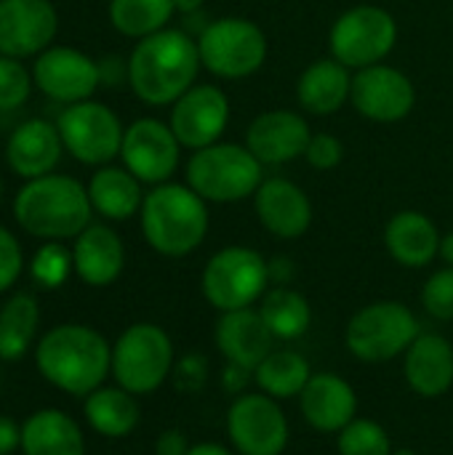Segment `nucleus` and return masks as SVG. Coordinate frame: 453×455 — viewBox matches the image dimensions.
Masks as SVG:
<instances>
[{"mask_svg":"<svg viewBox=\"0 0 453 455\" xmlns=\"http://www.w3.org/2000/svg\"><path fill=\"white\" fill-rule=\"evenodd\" d=\"M198 40L184 29H160L142 37L128 56V85L139 101L168 107L184 96L200 72Z\"/></svg>","mask_w":453,"mask_h":455,"instance_id":"f257e3e1","label":"nucleus"},{"mask_svg":"<svg viewBox=\"0 0 453 455\" xmlns=\"http://www.w3.org/2000/svg\"><path fill=\"white\" fill-rule=\"evenodd\" d=\"M37 371L45 381L67 395L88 397L112 371V349L107 339L88 325H59L37 344Z\"/></svg>","mask_w":453,"mask_h":455,"instance_id":"f03ea898","label":"nucleus"},{"mask_svg":"<svg viewBox=\"0 0 453 455\" xmlns=\"http://www.w3.org/2000/svg\"><path fill=\"white\" fill-rule=\"evenodd\" d=\"M142 235L166 259L195 253L208 235V203L187 184L166 181L152 187L142 203Z\"/></svg>","mask_w":453,"mask_h":455,"instance_id":"7ed1b4c3","label":"nucleus"},{"mask_svg":"<svg viewBox=\"0 0 453 455\" xmlns=\"http://www.w3.org/2000/svg\"><path fill=\"white\" fill-rule=\"evenodd\" d=\"M88 187L64 173H48L27 181L16 200L13 216L24 232L40 240H72L91 224Z\"/></svg>","mask_w":453,"mask_h":455,"instance_id":"20e7f679","label":"nucleus"},{"mask_svg":"<svg viewBox=\"0 0 453 455\" xmlns=\"http://www.w3.org/2000/svg\"><path fill=\"white\" fill-rule=\"evenodd\" d=\"M262 163L243 144L216 141L195 149L187 160V187H192L206 203H238L256 195L262 187Z\"/></svg>","mask_w":453,"mask_h":455,"instance_id":"39448f33","label":"nucleus"},{"mask_svg":"<svg viewBox=\"0 0 453 455\" xmlns=\"http://www.w3.org/2000/svg\"><path fill=\"white\" fill-rule=\"evenodd\" d=\"M270 285V261L248 245H227L216 251L200 275L203 299L219 315L256 307Z\"/></svg>","mask_w":453,"mask_h":455,"instance_id":"423d86ee","label":"nucleus"},{"mask_svg":"<svg viewBox=\"0 0 453 455\" xmlns=\"http://www.w3.org/2000/svg\"><path fill=\"white\" fill-rule=\"evenodd\" d=\"M176 355L171 336L155 323H136L112 347V376L131 395L158 392L174 373Z\"/></svg>","mask_w":453,"mask_h":455,"instance_id":"0eeeda50","label":"nucleus"},{"mask_svg":"<svg viewBox=\"0 0 453 455\" xmlns=\"http://www.w3.org/2000/svg\"><path fill=\"white\" fill-rule=\"evenodd\" d=\"M267 35L246 16H222L198 32V53L203 69L222 80H243L267 61Z\"/></svg>","mask_w":453,"mask_h":455,"instance_id":"6e6552de","label":"nucleus"},{"mask_svg":"<svg viewBox=\"0 0 453 455\" xmlns=\"http://www.w3.org/2000/svg\"><path fill=\"white\" fill-rule=\"evenodd\" d=\"M422 325L403 301H374L358 309L344 331L350 355L360 363H390L417 341Z\"/></svg>","mask_w":453,"mask_h":455,"instance_id":"1a4fd4ad","label":"nucleus"},{"mask_svg":"<svg viewBox=\"0 0 453 455\" xmlns=\"http://www.w3.org/2000/svg\"><path fill=\"white\" fill-rule=\"evenodd\" d=\"M398 45V21L382 5L347 8L328 32L331 56L347 69L358 72L382 64Z\"/></svg>","mask_w":453,"mask_h":455,"instance_id":"9d476101","label":"nucleus"},{"mask_svg":"<svg viewBox=\"0 0 453 455\" xmlns=\"http://www.w3.org/2000/svg\"><path fill=\"white\" fill-rule=\"evenodd\" d=\"M227 440L238 455H283L291 424L280 400L264 392H243L227 408Z\"/></svg>","mask_w":453,"mask_h":455,"instance_id":"9b49d317","label":"nucleus"},{"mask_svg":"<svg viewBox=\"0 0 453 455\" xmlns=\"http://www.w3.org/2000/svg\"><path fill=\"white\" fill-rule=\"evenodd\" d=\"M64 149L83 165H109L123 147V123L101 101H77L67 104L56 120Z\"/></svg>","mask_w":453,"mask_h":455,"instance_id":"f8f14e48","label":"nucleus"},{"mask_svg":"<svg viewBox=\"0 0 453 455\" xmlns=\"http://www.w3.org/2000/svg\"><path fill=\"white\" fill-rule=\"evenodd\" d=\"M182 144L168 123L155 117L133 120L123 133L120 160L142 184H166L179 168Z\"/></svg>","mask_w":453,"mask_h":455,"instance_id":"ddd939ff","label":"nucleus"},{"mask_svg":"<svg viewBox=\"0 0 453 455\" xmlns=\"http://www.w3.org/2000/svg\"><path fill=\"white\" fill-rule=\"evenodd\" d=\"M35 85L59 104L88 101L101 85L99 61L69 45H51L37 53L32 67Z\"/></svg>","mask_w":453,"mask_h":455,"instance_id":"4468645a","label":"nucleus"},{"mask_svg":"<svg viewBox=\"0 0 453 455\" xmlns=\"http://www.w3.org/2000/svg\"><path fill=\"white\" fill-rule=\"evenodd\" d=\"M352 107L371 123H398L411 115L417 88L406 72L390 64H374L352 72Z\"/></svg>","mask_w":453,"mask_h":455,"instance_id":"2eb2a0df","label":"nucleus"},{"mask_svg":"<svg viewBox=\"0 0 453 455\" xmlns=\"http://www.w3.org/2000/svg\"><path fill=\"white\" fill-rule=\"evenodd\" d=\"M171 131L187 149H203L222 141L230 125V99L219 85H192L171 104Z\"/></svg>","mask_w":453,"mask_h":455,"instance_id":"dca6fc26","label":"nucleus"},{"mask_svg":"<svg viewBox=\"0 0 453 455\" xmlns=\"http://www.w3.org/2000/svg\"><path fill=\"white\" fill-rule=\"evenodd\" d=\"M59 13L51 0H0V56L29 59L51 48Z\"/></svg>","mask_w":453,"mask_h":455,"instance_id":"f3484780","label":"nucleus"},{"mask_svg":"<svg viewBox=\"0 0 453 455\" xmlns=\"http://www.w3.org/2000/svg\"><path fill=\"white\" fill-rule=\"evenodd\" d=\"M310 139V123L294 109L262 112L246 131V147L262 165H286L304 157Z\"/></svg>","mask_w":453,"mask_h":455,"instance_id":"a211bd4d","label":"nucleus"},{"mask_svg":"<svg viewBox=\"0 0 453 455\" xmlns=\"http://www.w3.org/2000/svg\"><path fill=\"white\" fill-rule=\"evenodd\" d=\"M259 224L278 240H296L312 227V203L291 179H264L254 195Z\"/></svg>","mask_w":453,"mask_h":455,"instance_id":"6ab92c4d","label":"nucleus"},{"mask_svg":"<svg viewBox=\"0 0 453 455\" xmlns=\"http://www.w3.org/2000/svg\"><path fill=\"white\" fill-rule=\"evenodd\" d=\"M302 419L323 435H339L358 419V395L352 384L336 373H312L299 395Z\"/></svg>","mask_w":453,"mask_h":455,"instance_id":"aec40b11","label":"nucleus"},{"mask_svg":"<svg viewBox=\"0 0 453 455\" xmlns=\"http://www.w3.org/2000/svg\"><path fill=\"white\" fill-rule=\"evenodd\" d=\"M214 344L222 357L246 371H256L259 363L275 349V336L262 320L256 307L222 312L214 325Z\"/></svg>","mask_w":453,"mask_h":455,"instance_id":"412c9836","label":"nucleus"},{"mask_svg":"<svg viewBox=\"0 0 453 455\" xmlns=\"http://www.w3.org/2000/svg\"><path fill=\"white\" fill-rule=\"evenodd\" d=\"M406 384L425 400H438L453 387V344L441 333H419L403 355Z\"/></svg>","mask_w":453,"mask_h":455,"instance_id":"4be33fe9","label":"nucleus"},{"mask_svg":"<svg viewBox=\"0 0 453 455\" xmlns=\"http://www.w3.org/2000/svg\"><path fill=\"white\" fill-rule=\"evenodd\" d=\"M61 152H64V144H61L59 128L48 120L35 117V120L21 123L8 136L5 163L16 176L32 181V179L53 173V168L61 160Z\"/></svg>","mask_w":453,"mask_h":455,"instance_id":"5701e85b","label":"nucleus"},{"mask_svg":"<svg viewBox=\"0 0 453 455\" xmlns=\"http://www.w3.org/2000/svg\"><path fill=\"white\" fill-rule=\"evenodd\" d=\"M72 264L85 285L107 288L125 267V248L120 235L107 224H88L72 245Z\"/></svg>","mask_w":453,"mask_h":455,"instance_id":"b1692460","label":"nucleus"},{"mask_svg":"<svg viewBox=\"0 0 453 455\" xmlns=\"http://www.w3.org/2000/svg\"><path fill=\"white\" fill-rule=\"evenodd\" d=\"M441 232L422 211H398L384 227V245L392 261L406 269L430 267L441 251Z\"/></svg>","mask_w":453,"mask_h":455,"instance_id":"393cba45","label":"nucleus"},{"mask_svg":"<svg viewBox=\"0 0 453 455\" xmlns=\"http://www.w3.org/2000/svg\"><path fill=\"white\" fill-rule=\"evenodd\" d=\"M352 93V69L331 59L312 61L296 80V101L310 115H336Z\"/></svg>","mask_w":453,"mask_h":455,"instance_id":"a878e982","label":"nucleus"},{"mask_svg":"<svg viewBox=\"0 0 453 455\" xmlns=\"http://www.w3.org/2000/svg\"><path fill=\"white\" fill-rule=\"evenodd\" d=\"M88 197L99 216L109 221H128L142 211V181L123 165H101L88 181Z\"/></svg>","mask_w":453,"mask_h":455,"instance_id":"bb28decb","label":"nucleus"},{"mask_svg":"<svg viewBox=\"0 0 453 455\" xmlns=\"http://www.w3.org/2000/svg\"><path fill=\"white\" fill-rule=\"evenodd\" d=\"M24 455H85L80 427L61 411H40L21 427Z\"/></svg>","mask_w":453,"mask_h":455,"instance_id":"cd10ccee","label":"nucleus"},{"mask_svg":"<svg viewBox=\"0 0 453 455\" xmlns=\"http://www.w3.org/2000/svg\"><path fill=\"white\" fill-rule=\"evenodd\" d=\"M136 395L125 392L123 387H99L85 397V419L93 432L101 437H128L139 427V405Z\"/></svg>","mask_w":453,"mask_h":455,"instance_id":"c85d7f7f","label":"nucleus"},{"mask_svg":"<svg viewBox=\"0 0 453 455\" xmlns=\"http://www.w3.org/2000/svg\"><path fill=\"white\" fill-rule=\"evenodd\" d=\"M259 315L267 323L275 341H296L312 325L310 301L299 291H294L291 285L270 288L259 301Z\"/></svg>","mask_w":453,"mask_h":455,"instance_id":"c756f323","label":"nucleus"},{"mask_svg":"<svg viewBox=\"0 0 453 455\" xmlns=\"http://www.w3.org/2000/svg\"><path fill=\"white\" fill-rule=\"evenodd\" d=\"M310 379H312L310 360L294 349H272L254 371V381H256L259 392H264L280 403L299 397Z\"/></svg>","mask_w":453,"mask_h":455,"instance_id":"7c9ffc66","label":"nucleus"},{"mask_svg":"<svg viewBox=\"0 0 453 455\" xmlns=\"http://www.w3.org/2000/svg\"><path fill=\"white\" fill-rule=\"evenodd\" d=\"M37 301L29 293H16L0 309V357L3 360H21L35 339L37 331Z\"/></svg>","mask_w":453,"mask_h":455,"instance_id":"2f4dec72","label":"nucleus"},{"mask_svg":"<svg viewBox=\"0 0 453 455\" xmlns=\"http://www.w3.org/2000/svg\"><path fill=\"white\" fill-rule=\"evenodd\" d=\"M174 13H176L174 0H109L112 27L133 40L166 29Z\"/></svg>","mask_w":453,"mask_h":455,"instance_id":"473e14b6","label":"nucleus"},{"mask_svg":"<svg viewBox=\"0 0 453 455\" xmlns=\"http://www.w3.org/2000/svg\"><path fill=\"white\" fill-rule=\"evenodd\" d=\"M339 455H392L387 429L374 419H355L336 435Z\"/></svg>","mask_w":453,"mask_h":455,"instance_id":"72a5a7b5","label":"nucleus"},{"mask_svg":"<svg viewBox=\"0 0 453 455\" xmlns=\"http://www.w3.org/2000/svg\"><path fill=\"white\" fill-rule=\"evenodd\" d=\"M32 85H35V77L21 64V59L0 56V112H11L27 104Z\"/></svg>","mask_w":453,"mask_h":455,"instance_id":"f704fd0d","label":"nucleus"},{"mask_svg":"<svg viewBox=\"0 0 453 455\" xmlns=\"http://www.w3.org/2000/svg\"><path fill=\"white\" fill-rule=\"evenodd\" d=\"M75 269L72 264V251H67L64 245H59L56 240H48L32 259V277L43 285V288H59L69 272Z\"/></svg>","mask_w":453,"mask_h":455,"instance_id":"c9c22d12","label":"nucleus"},{"mask_svg":"<svg viewBox=\"0 0 453 455\" xmlns=\"http://www.w3.org/2000/svg\"><path fill=\"white\" fill-rule=\"evenodd\" d=\"M422 307L430 317L441 323L453 320V267H443L427 277L422 285Z\"/></svg>","mask_w":453,"mask_h":455,"instance_id":"e433bc0d","label":"nucleus"},{"mask_svg":"<svg viewBox=\"0 0 453 455\" xmlns=\"http://www.w3.org/2000/svg\"><path fill=\"white\" fill-rule=\"evenodd\" d=\"M208 373H211L208 360L203 355H187V357L176 360L171 379H174V387L182 395H198L208 384Z\"/></svg>","mask_w":453,"mask_h":455,"instance_id":"4c0bfd02","label":"nucleus"},{"mask_svg":"<svg viewBox=\"0 0 453 455\" xmlns=\"http://www.w3.org/2000/svg\"><path fill=\"white\" fill-rule=\"evenodd\" d=\"M304 160L315 171H334L344 160V144L334 133H312L307 152H304Z\"/></svg>","mask_w":453,"mask_h":455,"instance_id":"58836bf2","label":"nucleus"},{"mask_svg":"<svg viewBox=\"0 0 453 455\" xmlns=\"http://www.w3.org/2000/svg\"><path fill=\"white\" fill-rule=\"evenodd\" d=\"M21 267H24V256L19 240L5 227H0V293H5L19 280Z\"/></svg>","mask_w":453,"mask_h":455,"instance_id":"ea45409f","label":"nucleus"},{"mask_svg":"<svg viewBox=\"0 0 453 455\" xmlns=\"http://www.w3.org/2000/svg\"><path fill=\"white\" fill-rule=\"evenodd\" d=\"M190 443L184 437V432L179 429H166L158 443H155V455H187L190 453Z\"/></svg>","mask_w":453,"mask_h":455,"instance_id":"a19ab883","label":"nucleus"},{"mask_svg":"<svg viewBox=\"0 0 453 455\" xmlns=\"http://www.w3.org/2000/svg\"><path fill=\"white\" fill-rule=\"evenodd\" d=\"M254 379V371H246V368H240V365H232V363H227V368H224V373H222V387L230 392V395H243L246 392V387H248V381Z\"/></svg>","mask_w":453,"mask_h":455,"instance_id":"79ce46f5","label":"nucleus"},{"mask_svg":"<svg viewBox=\"0 0 453 455\" xmlns=\"http://www.w3.org/2000/svg\"><path fill=\"white\" fill-rule=\"evenodd\" d=\"M19 445H21V429L11 419L0 416V455H11Z\"/></svg>","mask_w":453,"mask_h":455,"instance_id":"37998d69","label":"nucleus"},{"mask_svg":"<svg viewBox=\"0 0 453 455\" xmlns=\"http://www.w3.org/2000/svg\"><path fill=\"white\" fill-rule=\"evenodd\" d=\"M294 277H296V267H294L291 259L278 256V259L270 261V283L272 285H288Z\"/></svg>","mask_w":453,"mask_h":455,"instance_id":"c03bdc74","label":"nucleus"},{"mask_svg":"<svg viewBox=\"0 0 453 455\" xmlns=\"http://www.w3.org/2000/svg\"><path fill=\"white\" fill-rule=\"evenodd\" d=\"M187 455H238L232 448H224V445H219V443H198V445H192L190 448V453Z\"/></svg>","mask_w":453,"mask_h":455,"instance_id":"a18cd8bd","label":"nucleus"},{"mask_svg":"<svg viewBox=\"0 0 453 455\" xmlns=\"http://www.w3.org/2000/svg\"><path fill=\"white\" fill-rule=\"evenodd\" d=\"M438 259H443L446 267H453V232L441 237V251H438Z\"/></svg>","mask_w":453,"mask_h":455,"instance_id":"49530a36","label":"nucleus"},{"mask_svg":"<svg viewBox=\"0 0 453 455\" xmlns=\"http://www.w3.org/2000/svg\"><path fill=\"white\" fill-rule=\"evenodd\" d=\"M174 3H176V13L192 16V13H200L203 11V3L206 0H174Z\"/></svg>","mask_w":453,"mask_h":455,"instance_id":"de8ad7c7","label":"nucleus"},{"mask_svg":"<svg viewBox=\"0 0 453 455\" xmlns=\"http://www.w3.org/2000/svg\"><path fill=\"white\" fill-rule=\"evenodd\" d=\"M392 455H417L414 451H409V448H400V451H392Z\"/></svg>","mask_w":453,"mask_h":455,"instance_id":"09e8293b","label":"nucleus"},{"mask_svg":"<svg viewBox=\"0 0 453 455\" xmlns=\"http://www.w3.org/2000/svg\"><path fill=\"white\" fill-rule=\"evenodd\" d=\"M0 197H3V181H0Z\"/></svg>","mask_w":453,"mask_h":455,"instance_id":"8fccbe9b","label":"nucleus"}]
</instances>
